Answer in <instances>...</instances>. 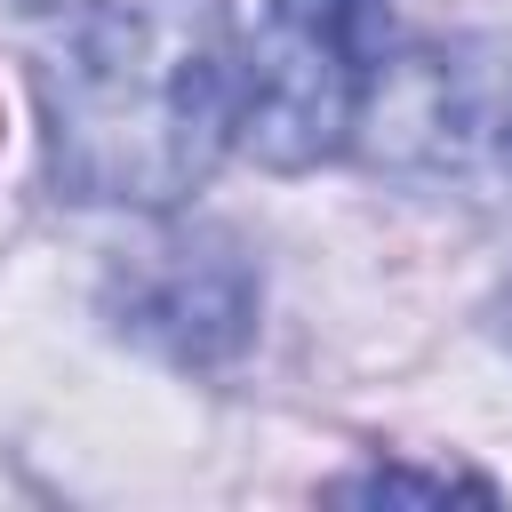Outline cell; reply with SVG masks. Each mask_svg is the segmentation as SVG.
I'll use <instances>...</instances> for the list:
<instances>
[{
	"instance_id": "4",
	"label": "cell",
	"mask_w": 512,
	"mask_h": 512,
	"mask_svg": "<svg viewBox=\"0 0 512 512\" xmlns=\"http://www.w3.org/2000/svg\"><path fill=\"white\" fill-rule=\"evenodd\" d=\"M336 504H448V496H496L480 472H416V464H368V472H344L328 480Z\"/></svg>"
},
{
	"instance_id": "5",
	"label": "cell",
	"mask_w": 512,
	"mask_h": 512,
	"mask_svg": "<svg viewBox=\"0 0 512 512\" xmlns=\"http://www.w3.org/2000/svg\"><path fill=\"white\" fill-rule=\"evenodd\" d=\"M488 176H504V184H512V112H504V136H496V160H488Z\"/></svg>"
},
{
	"instance_id": "1",
	"label": "cell",
	"mask_w": 512,
	"mask_h": 512,
	"mask_svg": "<svg viewBox=\"0 0 512 512\" xmlns=\"http://www.w3.org/2000/svg\"><path fill=\"white\" fill-rule=\"evenodd\" d=\"M40 152L56 200L176 208L240 136L224 0H56L32 32Z\"/></svg>"
},
{
	"instance_id": "2",
	"label": "cell",
	"mask_w": 512,
	"mask_h": 512,
	"mask_svg": "<svg viewBox=\"0 0 512 512\" xmlns=\"http://www.w3.org/2000/svg\"><path fill=\"white\" fill-rule=\"evenodd\" d=\"M392 0H272L240 56V144L296 176L352 144Z\"/></svg>"
},
{
	"instance_id": "3",
	"label": "cell",
	"mask_w": 512,
	"mask_h": 512,
	"mask_svg": "<svg viewBox=\"0 0 512 512\" xmlns=\"http://www.w3.org/2000/svg\"><path fill=\"white\" fill-rule=\"evenodd\" d=\"M264 312L256 256L224 224H168L144 248H128L104 280L112 336L144 344L168 368H224L248 352Z\"/></svg>"
},
{
	"instance_id": "6",
	"label": "cell",
	"mask_w": 512,
	"mask_h": 512,
	"mask_svg": "<svg viewBox=\"0 0 512 512\" xmlns=\"http://www.w3.org/2000/svg\"><path fill=\"white\" fill-rule=\"evenodd\" d=\"M496 336H504V344H512V280H504V288H496Z\"/></svg>"
}]
</instances>
